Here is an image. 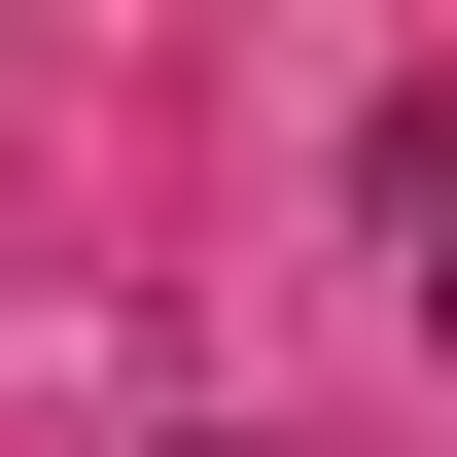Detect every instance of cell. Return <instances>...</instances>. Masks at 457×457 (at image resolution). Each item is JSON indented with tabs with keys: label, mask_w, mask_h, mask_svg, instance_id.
I'll return each mask as SVG.
<instances>
[{
	"label": "cell",
	"mask_w": 457,
	"mask_h": 457,
	"mask_svg": "<svg viewBox=\"0 0 457 457\" xmlns=\"http://www.w3.org/2000/svg\"><path fill=\"white\" fill-rule=\"evenodd\" d=\"M422 317H457V246H422Z\"/></svg>",
	"instance_id": "obj_1"
}]
</instances>
